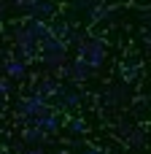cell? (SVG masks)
I'll return each instance as SVG.
<instances>
[{
  "label": "cell",
  "instance_id": "obj_11",
  "mask_svg": "<svg viewBox=\"0 0 151 154\" xmlns=\"http://www.w3.org/2000/svg\"><path fill=\"white\" fill-rule=\"evenodd\" d=\"M122 97H124V89L116 87V89H111V92L105 95V103H108V106H116V103H122Z\"/></svg>",
  "mask_w": 151,
  "mask_h": 154
},
{
  "label": "cell",
  "instance_id": "obj_15",
  "mask_svg": "<svg viewBox=\"0 0 151 154\" xmlns=\"http://www.w3.org/2000/svg\"><path fill=\"white\" fill-rule=\"evenodd\" d=\"M19 154H43L41 146H32V149H27V152H19Z\"/></svg>",
  "mask_w": 151,
  "mask_h": 154
},
{
  "label": "cell",
  "instance_id": "obj_17",
  "mask_svg": "<svg viewBox=\"0 0 151 154\" xmlns=\"http://www.w3.org/2000/svg\"><path fill=\"white\" fill-rule=\"evenodd\" d=\"M81 154H103L100 149H89V152H81Z\"/></svg>",
  "mask_w": 151,
  "mask_h": 154
},
{
  "label": "cell",
  "instance_id": "obj_4",
  "mask_svg": "<svg viewBox=\"0 0 151 154\" xmlns=\"http://www.w3.org/2000/svg\"><path fill=\"white\" fill-rule=\"evenodd\" d=\"M46 135H49V133H46L43 127H38V125H30V127L24 130V135H22V138H24V143H30V146H35V143L41 146V141H46Z\"/></svg>",
  "mask_w": 151,
  "mask_h": 154
},
{
  "label": "cell",
  "instance_id": "obj_9",
  "mask_svg": "<svg viewBox=\"0 0 151 154\" xmlns=\"http://www.w3.org/2000/svg\"><path fill=\"white\" fill-rule=\"evenodd\" d=\"M78 103H81V100H78V95H76V92H68V89H65V92L59 95V103H57V108H76Z\"/></svg>",
  "mask_w": 151,
  "mask_h": 154
},
{
  "label": "cell",
  "instance_id": "obj_10",
  "mask_svg": "<svg viewBox=\"0 0 151 154\" xmlns=\"http://www.w3.org/2000/svg\"><path fill=\"white\" fill-rule=\"evenodd\" d=\"M16 51H19V60L30 62L35 57V43H16Z\"/></svg>",
  "mask_w": 151,
  "mask_h": 154
},
{
  "label": "cell",
  "instance_id": "obj_5",
  "mask_svg": "<svg viewBox=\"0 0 151 154\" xmlns=\"http://www.w3.org/2000/svg\"><path fill=\"white\" fill-rule=\"evenodd\" d=\"M27 14H30V19H43V16H51V14H54V3H51V0H41V3H35Z\"/></svg>",
  "mask_w": 151,
  "mask_h": 154
},
{
  "label": "cell",
  "instance_id": "obj_8",
  "mask_svg": "<svg viewBox=\"0 0 151 154\" xmlns=\"http://www.w3.org/2000/svg\"><path fill=\"white\" fill-rule=\"evenodd\" d=\"M89 70H92V68H89V65H86V62H84L81 57H76V60H73V79L84 81V79L89 76Z\"/></svg>",
  "mask_w": 151,
  "mask_h": 154
},
{
  "label": "cell",
  "instance_id": "obj_16",
  "mask_svg": "<svg viewBox=\"0 0 151 154\" xmlns=\"http://www.w3.org/2000/svg\"><path fill=\"white\" fill-rule=\"evenodd\" d=\"M143 41H146V46L151 49V30H146V32H143Z\"/></svg>",
  "mask_w": 151,
  "mask_h": 154
},
{
  "label": "cell",
  "instance_id": "obj_3",
  "mask_svg": "<svg viewBox=\"0 0 151 154\" xmlns=\"http://www.w3.org/2000/svg\"><path fill=\"white\" fill-rule=\"evenodd\" d=\"M41 49H43V54H65L68 51V43L62 38H57V35H51V38H43L41 41Z\"/></svg>",
  "mask_w": 151,
  "mask_h": 154
},
{
  "label": "cell",
  "instance_id": "obj_12",
  "mask_svg": "<svg viewBox=\"0 0 151 154\" xmlns=\"http://www.w3.org/2000/svg\"><path fill=\"white\" fill-rule=\"evenodd\" d=\"M70 130H73V133H86V125H84L81 119H70Z\"/></svg>",
  "mask_w": 151,
  "mask_h": 154
},
{
  "label": "cell",
  "instance_id": "obj_13",
  "mask_svg": "<svg viewBox=\"0 0 151 154\" xmlns=\"http://www.w3.org/2000/svg\"><path fill=\"white\" fill-rule=\"evenodd\" d=\"M127 138H130V143H132V146H143V135H140L138 130H132Z\"/></svg>",
  "mask_w": 151,
  "mask_h": 154
},
{
  "label": "cell",
  "instance_id": "obj_2",
  "mask_svg": "<svg viewBox=\"0 0 151 154\" xmlns=\"http://www.w3.org/2000/svg\"><path fill=\"white\" fill-rule=\"evenodd\" d=\"M3 70H5V76L8 79H24V73H27V68H24V60H19V57H8L5 54V60H3Z\"/></svg>",
  "mask_w": 151,
  "mask_h": 154
},
{
  "label": "cell",
  "instance_id": "obj_7",
  "mask_svg": "<svg viewBox=\"0 0 151 154\" xmlns=\"http://www.w3.org/2000/svg\"><path fill=\"white\" fill-rule=\"evenodd\" d=\"M35 125H38V127H43L46 133H57V127H59V122H57V114H51V111H46V114L35 116Z\"/></svg>",
  "mask_w": 151,
  "mask_h": 154
},
{
  "label": "cell",
  "instance_id": "obj_14",
  "mask_svg": "<svg viewBox=\"0 0 151 154\" xmlns=\"http://www.w3.org/2000/svg\"><path fill=\"white\" fill-rule=\"evenodd\" d=\"M0 87H3V92H5V95H8V92H11V81H8V76H5V79H3V84H0Z\"/></svg>",
  "mask_w": 151,
  "mask_h": 154
},
{
  "label": "cell",
  "instance_id": "obj_6",
  "mask_svg": "<svg viewBox=\"0 0 151 154\" xmlns=\"http://www.w3.org/2000/svg\"><path fill=\"white\" fill-rule=\"evenodd\" d=\"M116 11H119L116 5H92V11H89V19H92V22H103V19H111Z\"/></svg>",
  "mask_w": 151,
  "mask_h": 154
},
{
  "label": "cell",
  "instance_id": "obj_1",
  "mask_svg": "<svg viewBox=\"0 0 151 154\" xmlns=\"http://www.w3.org/2000/svg\"><path fill=\"white\" fill-rule=\"evenodd\" d=\"M78 57H81L89 68H100V65H103V60H105V46H103L100 41L89 38V41H84V43H81Z\"/></svg>",
  "mask_w": 151,
  "mask_h": 154
}]
</instances>
